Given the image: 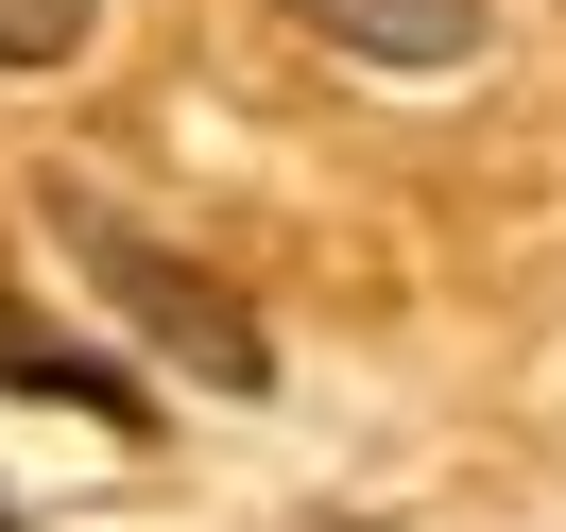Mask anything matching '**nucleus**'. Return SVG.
<instances>
[{
	"instance_id": "20e7f679",
	"label": "nucleus",
	"mask_w": 566,
	"mask_h": 532,
	"mask_svg": "<svg viewBox=\"0 0 566 532\" xmlns=\"http://www.w3.org/2000/svg\"><path fill=\"white\" fill-rule=\"evenodd\" d=\"M104 0H0V70H70Z\"/></svg>"
},
{
	"instance_id": "f257e3e1",
	"label": "nucleus",
	"mask_w": 566,
	"mask_h": 532,
	"mask_svg": "<svg viewBox=\"0 0 566 532\" xmlns=\"http://www.w3.org/2000/svg\"><path fill=\"white\" fill-rule=\"evenodd\" d=\"M52 241H70L86 275H104V310L138 326L155 361H189V378H207V395H258V378H275V344H258V310H241V292H223V275H189L172 241H138V223H120V207H86V189H52Z\"/></svg>"
},
{
	"instance_id": "39448f33",
	"label": "nucleus",
	"mask_w": 566,
	"mask_h": 532,
	"mask_svg": "<svg viewBox=\"0 0 566 532\" xmlns=\"http://www.w3.org/2000/svg\"><path fill=\"white\" fill-rule=\"evenodd\" d=\"M0 532H18V515H0Z\"/></svg>"
},
{
	"instance_id": "7ed1b4c3",
	"label": "nucleus",
	"mask_w": 566,
	"mask_h": 532,
	"mask_svg": "<svg viewBox=\"0 0 566 532\" xmlns=\"http://www.w3.org/2000/svg\"><path fill=\"white\" fill-rule=\"evenodd\" d=\"M0 378H18V395H70V413H138V395H120V361H86V344H52V326L35 310H0Z\"/></svg>"
},
{
	"instance_id": "f03ea898",
	"label": "nucleus",
	"mask_w": 566,
	"mask_h": 532,
	"mask_svg": "<svg viewBox=\"0 0 566 532\" xmlns=\"http://www.w3.org/2000/svg\"><path fill=\"white\" fill-rule=\"evenodd\" d=\"M326 52H360V70H395V86H429V70H463L481 52V0H292Z\"/></svg>"
}]
</instances>
